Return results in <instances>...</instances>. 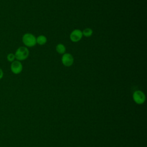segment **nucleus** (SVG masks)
<instances>
[{"mask_svg":"<svg viewBox=\"0 0 147 147\" xmlns=\"http://www.w3.org/2000/svg\"><path fill=\"white\" fill-rule=\"evenodd\" d=\"M14 55L16 60L20 61L25 60L29 57V50L25 46H21L16 49Z\"/></svg>","mask_w":147,"mask_h":147,"instance_id":"obj_1","label":"nucleus"},{"mask_svg":"<svg viewBox=\"0 0 147 147\" xmlns=\"http://www.w3.org/2000/svg\"><path fill=\"white\" fill-rule=\"evenodd\" d=\"M22 41L26 47H32L36 45V37L30 33H26L22 37Z\"/></svg>","mask_w":147,"mask_h":147,"instance_id":"obj_2","label":"nucleus"},{"mask_svg":"<svg viewBox=\"0 0 147 147\" xmlns=\"http://www.w3.org/2000/svg\"><path fill=\"white\" fill-rule=\"evenodd\" d=\"M10 68L11 72L13 74L15 75H18L22 71L23 65L20 61L16 60L11 63Z\"/></svg>","mask_w":147,"mask_h":147,"instance_id":"obj_3","label":"nucleus"},{"mask_svg":"<svg viewBox=\"0 0 147 147\" xmlns=\"http://www.w3.org/2000/svg\"><path fill=\"white\" fill-rule=\"evenodd\" d=\"M133 99L135 103L138 105H142L145 101V95L140 90L135 91L133 94Z\"/></svg>","mask_w":147,"mask_h":147,"instance_id":"obj_4","label":"nucleus"},{"mask_svg":"<svg viewBox=\"0 0 147 147\" xmlns=\"http://www.w3.org/2000/svg\"><path fill=\"white\" fill-rule=\"evenodd\" d=\"M74 57L72 55L68 53H65L61 57L62 64L65 67H70L74 63Z\"/></svg>","mask_w":147,"mask_h":147,"instance_id":"obj_5","label":"nucleus"},{"mask_svg":"<svg viewBox=\"0 0 147 147\" xmlns=\"http://www.w3.org/2000/svg\"><path fill=\"white\" fill-rule=\"evenodd\" d=\"M83 37L82 31L80 29H75L69 35L70 40L74 42L79 41Z\"/></svg>","mask_w":147,"mask_h":147,"instance_id":"obj_6","label":"nucleus"},{"mask_svg":"<svg viewBox=\"0 0 147 147\" xmlns=\"http://www.w3.org/2000/svg\"><path fill=\"white\" fill-rule=\"evenodd\" d=\"M56 52L59 53V54H61V55H63L64 53H65V51H66V48H65V47L64 46V45H63V44L61 43H60V44H58L56 46Z\"/></svg>","mask_w":147,"mask_h":147,"instance_id":"obj_7","label":"nucleus"},{"mask_svg":"<svg viewBox=\"0 0 147 147\" xmlns=\"http://www.w3.org/2000/svg\"><path fill=\"white\" fill-rule=\"evenodd\" d=\"M47 41L46 36L44 35H40L36 38V43L40 45H44Z\"/></svg>","mask_w":147,"mask_h":147,"instance_id":"obj_8","label":"nucleus"},{"mask_svg":"<svg viewBox=\"0 0 147 147\" xmlns=\"http://www.w3.org/2000/svg\"><path fill=\"white\" fill-rule=\"evenodd\" d=\"M92 33H93V31H92V29L89 28L84 29L82 32L83 36H84L86 37H89L91 36Z\"/></svg>","mask_w":147,"mask_h":147,"instance_id":"obj_9","label":"nucleus"},{"mask_svg":"<svg viewBox=\"0 0 147 147\" xmlns=\"http://www.w3.org/2000/svg\"><path fill=\"white\" fill-rule=\"evenodd\" d=\"M6 59L10 63L11 62L14 61V60H16V57H15L14 53H8L7 55V56H6Z\"/></svg>","mask_w":147,"mask_h":147,"instance_id":"obj_10","label":"nucleus"},{"mask_svg":"<svg viewBox=\"0 0 147 147\" xmlns=\"http://www.w3.org/2000/svg\"><path fill=\"white\" fill-rule=\"evenodd\" d=\"M3 75H4L3 71V69L0 67V80H1V79L3 78Z\"/></svg>","mask_w":147,"mask_h":147,"instance_id":"obj_11","label":"nucleus"}]
</instances>
